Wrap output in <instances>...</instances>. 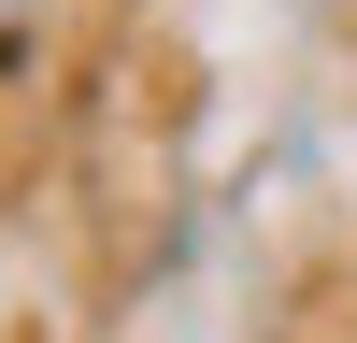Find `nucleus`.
I'll return each mask as SVG.
<instances>
[{
  "label": "nucleus",
  "mask_w": 357,
  "mask_h": 343,
  "mask_svg": "<svg viewBox=\"0 0 357 343\" xmlns=\"http://www.w3.org/2000/svg\"><path fill=\"white\" fill-rule=\"evenodd\" d=\"M0 57H15V29H0Z\"/></svg>",
  "instance_id": "obj_1"
}]
</instances>
